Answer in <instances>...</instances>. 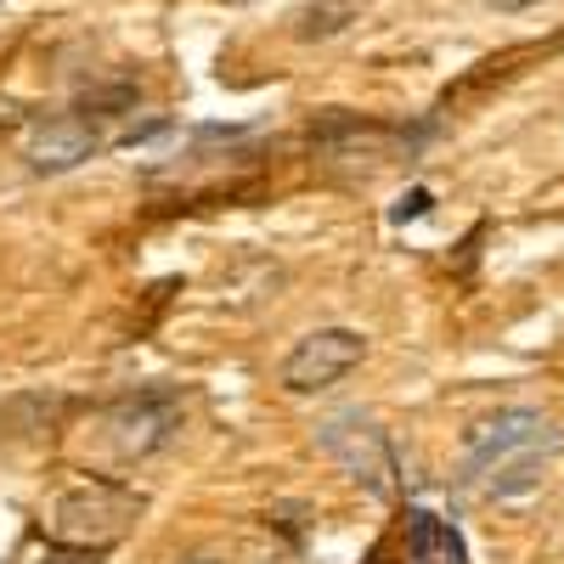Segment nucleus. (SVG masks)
<instances>
[{
    "label": "nucleus",
    "mask_w": 564,
    "mask_h": 564,
    "mask_svg": "<svg viewBox=\"0 0 564 564\" xmlns=\"http://www.w3.org/2000/svg\"><path fill=\"white\" fill-rule=\"evenodd\" d=\"M564 452V430L536 406H502L468 430L463 446V486L491 502L531 497L547 475V463Z\"/></svg>",
    "instance_id": "obj_1"
},
{
    "label": "nucleus",
    "mask_w": 564,
    "mask_h": 564,
    "mask_svg": "<svg viewBox=\"0 0 564 564\" xmlns=\"http://www.w3.org/2000/svg\"><path fill=\"white\" fill-rule=\"evenodd\" d=\"M406 558L412 564H468L457 531L446 520H435V513H412L406 520Z\"/></svg>",
    "instance_id": "obj_7"
},
{
    "label": "nucleus",
    "mask_w": 564,
    "mask_h": 564,
    "mask_svg": "<svg viewBox=\"0 0 564 564\" xmlns=\"http://www.w3.org/2000/svg\"><path fill=\"white\" fill-rule=\"evenodd\" d=\"M90 113H130L135 108V85L130 79H119V85H97V90H85L79 97Z\"/></svg>",
    "instance_id": "obj_9"
},
{
    "label": "nucleus",
    "mask_w": 564,
    "mask_h": 564,
    "mask_svg": "<svg viewBox=\"0 0 564 564\" xmlns=\"http://www.w3.org/2000/svg\"><path fill=\"white\" fill-rule=\"evenodd\" d=\"M181 430V395L170 390H141V395H124L113 412H108V441H113V457L124 463H141L175 441Z\"/></svg>",
    "instance_id": "obj_3"
},
{
    "label": "nucleus",
    "mask_w": 564,
    "mask_h": 564,
    "mask_svg": "<svg viewBox=\"0 0 564 564\" xmlns=\"http://www.w3.org/2000/svg\"><path fill=\"white\" fill-rule=\"evenodd\" d=\"M361 12H367V0H311V7L294 18V34H300L305 45L334 40V34H345Z\"/></svg>",
    "instance_id": "obj_8"
},
{
    "label": "nucleus",
    "mask_w": 564,
    "mask_h": 564,
    "mask_svg": "<svg viewBox=\"0 0 564 564\" xmlns=\"http://www.w3.org/2000/svg\"><path fill=\"white\" fill-rule=\"evenodd\" d=\"M430 204H435V198H430V186H412V193L395 204V220H417V215L430 209Z\"/></svg>",
    "instance_id": "obj_10"
},
{
    "label": "nucleus",
    "mask_w": 564,
    "mask_h": 564,
    "mask_svg": "<svg viewBox=\"0 0 564 564\" xmlns=\"http://www.w3.org/2000/svg\"><path fill=\"white\" fill-rule=\"evenodd\" d=\"M322 446L334 457L350 480H361L367 491L390 497L395 491V452H390V435L379 430L372 417L361 412H334L322 423Z\"/></svg>",
    "instance_id": "obj_2"
},
{
    "label": "nucleus",
    "mask_w": 564,
    "mask_h": 564,
    "mask_svg": "<svg viewBox=\"0 0 564 564\" xmlns=\"http://www.w3.org/2000/svg\"><path fill=\"white\" fill-rule=\"evenodd\" d=\"M97 148H102V135L90 130V119L57 113V119H40V124L29 130L23 159H29V170H40V175H68V170H79Z\"/></svg>",
    "instance_id": "obj_6"
},
{
    "label": "nucleus",
    "mask_w": 564,
    "mask_h": 564,
    "mask_svg": "<svg viewBox=\"0 0 564 564\" xmlns=\"http://www.w3.org/2000/svg\"><path fill=\"white\" fill-rule=\"evenodd\" d=\"M181 564H220L215 553H193V558H181Z\"/></svg>",
    "instance_id": "obj_11"
},
{
    "label": "nucleus",
    "mask_w": 564,
    "mask_h": 564,
    "mask_svg": "<svg viewBox=\"0 0 564 564\" xmlns=\"http://www.w3.org/2000/svg\"><path fill=\"white\" fill-rule=\"evenodd\" d=\"M135 497L130 491H119V486H108V480H97V486H79V491H68L63 502H57V536H68V542H113L130 520H135Z\"/></svg>",
    "instance_id": "obj_5"
},
{
    "label": "nucleus",
    "mask_w": 564,
    "mask_h": 564,
    "mask_svg": "<svg viewBox=\"0 0 564 564\" xmlns=\"http://www.w3.org/2000/svg\"><path fill=\"white\" fill-rule=\"evenodd\" d=\"M361 356H367V339L356 327H316V334H305L289 350V361H282V384L294 395H316L327 384H339L350 367H361Z\"/></svg>",
    "instance_id": "obj_4"
}]
</instances>
